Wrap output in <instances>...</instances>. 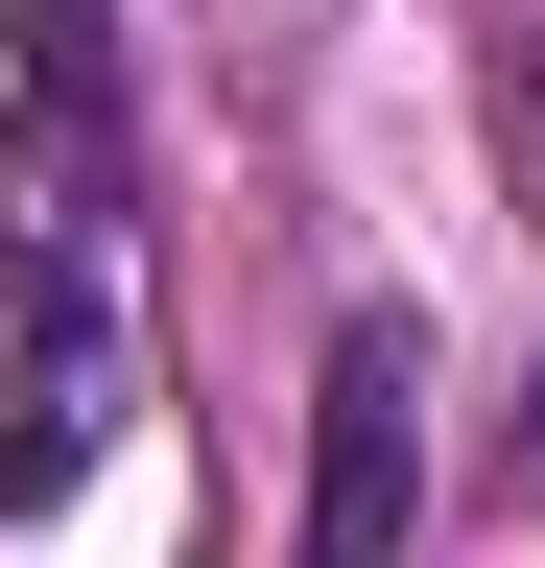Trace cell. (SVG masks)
<instances>
[{
  "instance_id": "obj_1",
  "label": "cell",
  "mask_w": 545,
  "mask_h": 568,
  "mask_svg": "<svg viewBox=\"0 0 545 568\" xmlns=\"http://www.w3.org/2000/svg\"><path fill=\"white\" fill-rule=\"evenodd\" d=\"M143 403V95H0V521H48Z\"/></svg>"
},
{
  "instance_id": "obj_2",
  "label": "cell",
  "mask_w": 545,
  "mask_h": 568,
  "mask_svg": "<svg viewBox=\"0 0 545 568\" xmlns=\"http://www.w3.org/2000/svg\"><path fill=\"white\" fill-rule=\"evenodd\" d=\"M427 521V332L403 308H332V379H309V568H403Z\"/></svg>"
}]
</instances>
